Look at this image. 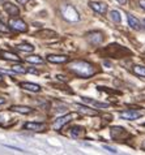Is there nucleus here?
Masks as SVG:
<instances>
[{
    "label": "nucleus",
    "mask_w": 145,
    "mask_h": 155,
    "mask_svg": "<svg viewBox=\"0 0 145 155\" xmlns=\"http://www.w3.org/2000/svg\"><path fill=\"white\" fill-rule=\"evenodd\" d=\"M3 80V77H2V74H0V81H2Z\"/></svg>",
    "instance_id": "e433bc0d"
},
{
    "label": "nucleus",
    "mask_w": 145,
    "mask_h": 155,
    "mask_svg": "<svg viewBox=\"0 0 145 155\" xmlns=\"http://www.w3.org/2000/svg\"><path fill=\"white\" fill-rule=\"evenodd\" d=\"M139 4H140V7H141L143 9H145V0H139Z\"/></svg>",
    "instance_id": "cd10ccee"
},
{
    "label": "nucleus",
    "mask_w": 145,
    "mask_h": 155,
    "mask_svg": "<svg viewBox=\"0 0 145 155\" xmlns=\"http://www.w3.org/2000/svg\"><path fill=\"white\" fill-rule=\"evenodd\" d=\"M0 55H2V58L5 59V60H11V61H20L19 55H16L13 52H9V51H2Z\"/></svg>",
    "instance_id": "a211bd4d"
},
{
    "label": "nucleus",
    "mask_w": 145,
    "mask_h": 155,
    "mask_svg": "<svg viewBox=\"0 0 145 155\" xmlns=\"http://www.w3.org/2000/svg\"><path fill=\"white\" fill-rule=\"evenodd\" d=\"M28 72H30V73H35V74H37V73H38V72H37L35 69H28Z\"/></svg>",
    "instance_id": "473e14b6"
},
{
    "label": "nucleus",
    "mask_w": 145,
    "mask_h": 155,
    "mask_svg": "<svg viewBox=\"0 0 145 155\" xmlns=\"http://www.w3.org/2000/svg\"><path fill=\"white\" fill-rule=\"evenodd\" d=\"M68 69L73 74L81 77V78H89L96 73L94 67L90 63L84 61V60H73V61H71L69 65H68Z\"/></svg>",
    "instance_id": "f257e3e1"
},
{
    "label": "nucleus",
    "mask_w": 145,
    "mask_h": 155,
    "mask_svg": "<svg viewBox=\"0 0 145 155\" xmlns=\"http://www.w3.org/2000/svg\"><path fill=\"white\" fill-rule=\"evenodd\" d=\"M16 48L19 51H22V52H33L34 51V47L29 43H21V45L16 46Z\"/></svg>",
    "instance_id": "4be33fe9"
},
{
    "label": "nucleus",
    "mask_w": 145,
    "mask_h": 155,
    "mask_svg": "<svg viewBox=\"0 0 145 155\" xmlns=\"http://www.w3.org/2000/svg\"><path fill=\"white\" fill-rule=\"evenodd\" d=\"M16 2L19 3V4H26V3L29 2V0H16Z\"/></svg>",
    "instance_id": "c756f323"
},
{
    "label": "nucleus",
    "mask_w": 145,
    "mask_h": 155,
    "mask_svg": "<svg viewBox=\"0 0 145 155\" xmlns=\"http://www.w3.org/2000/svg\"><path fill=\"white\" fill-rule=\"evenodd\" d=\"M84 133H85V129L83 127H79V125L72 127V129H71V136L73 137V138H79V137L84 136Z\"/></svg>",
    "instance_id": "aec40b11"
},
{
    "label": "nucleus",
    "mask_w": 145,
    "mask_h": 155,
    "mask_svg": "<svg viewBox=\"0 0 145 155\" xmlns=\"http://www.w3.org/2000/svg\"><path fill=\"white\" fill-rule=\"evenodd\" d=\"M20 86H21V89H25V90L32 91V93H39L41 91V86L37 85V84H33V82H21Z\"/></svg>",
    "instance_id": "dca6fc26"
},
{
    "label": "nucleus",
    "mask_w": 145,
    "mask_h": 155,
    "mask_svg": "<svg viewBox=\"0 0 145 155\" xmlns=\"http://www.w3.org/2000/svg\"><path fill=\"white\" fill-rule=\"evenodd\" d=\"M8 0H0V4H4V3H7Z\"/></svg>",
    "instance_id": "72a5a7b5"
},
{
    "label": "nucleus",
    "mask_w": 145,
    "mask_h": 155,
    "mask_svg": "<svg viewBox=\"0 0 145 155\" xmlns=\"http://www.w3.org/2000/svg\"><path fill=\"white\" fill-rule=\"evenodd\" d=\"M25 60L30 64H43L45 63V60L41 56H38V55H30V56L25 58Z\"/></svg>",
    "instance_id": "412c9836"
},
{
    "label": "nucleus",
    "mask_w": 145,
    "mask_h": 155,
    "mask_svg": "<svg viewBox=\"0 0 145 155\" xmlns=\"http://www.w3.org/2000/svg\"><path fill=\"white\" fill-rule=\"evenodd\" d=\"M132 71H133L136 76L145 77V67H143V65H133L132 67Z\"/></svg>",
    "instance_id": "5701e85b"
},
{
    "label": "nucleus",
    "mask_w": 145,
    "mask_h": 155,
    "mask_svg": "<svg viewBox=\"0 0 145 155\" xmlns=\"http://www.w3.org/2000/svg\"><path fill=\"white\" fill-rule=\"evenodd\" d=\"M127 18H128V24H130V26L132 29H135V30H141V24L139 22V20L136 18V17H133L132 15H127Z\"/></svg>",
    "instance_id": "6ab92c4d"
},
{
    "label": "nucleus",
    "mask_w": 145,
    "mask_h": 155,
    "mask_svg": "<svg viewBox=\"0 0 145 155\" xmlns=\"http://www.w3.org/2000/svg\"><path fill=\"white\" fill-rule=\"evenodd\" d=\"M68 56L66 55H49L47 56V61L49 63H54V64H64L68 61Z\"/></svg>",
    "instance_id": "f8f14e48"
},
{
    "label": "nucleus",
    "mask_w": 145,
    "mask_h": 155,
    "mask_svg": "<svg viewBox=\"0 0 145 155\" xmlns=\"http://www.w3.org/2000/svg\"><path fill=\"white\" fill-rule=\"evenodd\" d=\"M56 77H58V78H59V80H60V81H67L64 76H60V74H59V76H56Z\"/></svg>",
    "instance_id": "7c9ffc66"
},
{
    "label": "nucleus",
    "mask_w": 145,
    "mask_h": 155,
    "mask_svg": "<svg viewBox=\"0 0 145 155\" xmlns=\"http://www.w3.org/2000/svg\"><path fill=\"white\" fill-rule=\"evenodd\" d=\"M110 133H111L113 138L115 141H118V142H122V141H124L126 138H128L130 137V133L122 127H113Z\"/></svg>",
    "instance_id": "20e7f679"
},
{
    "label": "nucleus",
    "mask_w": 145,
    "mask_h": 155,
    "mask_svg": "<svg viewBox=\"0 0 145 155\" xmlns=\"http://www.w3.org/2000/svg\"><path fill=\"white\" fill-rule=\"evenodd\" d=\"M12 71L15 73H19V74H25V73H28V69L22 65H20V64H16V65L12 67Z\"/></svg>",
    "instance_id": "393cba45"
},
{
    "label": "nucleus",
    "mask_w": 145,
    "mask_h": 155,
    "mask_svg": "<svg viewBox=\"0 0 145 155\" xmlns=\"http://www.w3.org/2000/svg\"><path fill=\"white\" fill-rule=\"evenodd\" d=\"M24 128L28 129V130H33V132H42V130H45L46 124L45 123H25Z\"/></svg>",
    "instance_id": "9d476101"
},
{
    "label": "nucleus",
    "mask_w": 145,
    "mask_h": 155,
    "mask_svg": "<svg viewBox=\"0 0 145 155\" xmlns=\"http://www.w3.org/2000/svg\"><path fill=\"white\" fill-rule=\"evenodd\" d=\"M143 25H144V28H145V20L143 21Z\"/></svg>",
    "instance_id": "c9c22d12"
},
{
    "label": "nucleus",
    "mask_w": 145,
    "mask_h": 155,
    "mask_svg": "<svg viewBox=\"0 0 145 155\" xmlns=\"http://www.w3.org/2000/svg\"><path fill=\"white\" fill-rule=\"evenodd\" d=\"M103 149H105V150H107V151H109V153H111V154H116V153H118L115 149L110 147V146H107V145H105V146H103Z\"/></svg>",
    "instance_id": "bb28decb"
},
{
    "label": "nucleus",
    "mask_w": 145,
    "mask_h": 155,
    "mask_svg": "<svg viewBox=\"0 0 145 155\" xmlns=\"http://www.w3.org/2000/svg\"><path fill=\"white\" fill-rule=\"evenodd\" d=\"M60 13H62V17L69 22H77L80 21V15L79 12L76 11L75 7L69 5V4H62L60 5Z\"/></svg>",
    "instance_id": "f03ea898"
},
{
    "label": "nucleus",
    "mask_w": 145,
    "mask_h": 155,
    "mask_svg": "<svg viewBox=\"0 0 145 155\" xmlns=\"http://www.w3.org/2000/svg\"><path fill=\"white\" fill-rule=\"evenodd\" d=\"M141 147H143V149L145 150V143H143V146H141Z\"/></svg>",
    "instance_id": "f704fd0d"
},
{
    "label": "nucleus",
    "mask_w": 145,
    "mask_h": 155,
    "mask_svg": "<svg viewBox=\"0 0 145 155\" xmlns=\"http://www.w3.org/2000/svg\"><path fill=\"white\" fill-rule=\"evenodd\" d=\"M11 111L13 112H19V114H22V115H29L33 112V110L28 106H12L11 107Z\"/></svg>",
    "instance_id": "f3484780"
},
{
    "label": "nucleus",
    "mask_w": 145,
    "mask_h": 155,
    "mask_svg": "<svg viewBox=\"0 0 145 155\" xmlns=\"http://www.w3.org/2000/svg\"><path fill=\"white\" fill-rule=\"evenodd\" d=\"M89 5H90V8L93 11H96L97 13L99 15H105L106 12H107V5L103 3H98V2H90L89 3Z\"/></svg>",
    "instance_id": "9b49d317"
},
{
    "label": "nucleus",
    "mask_w": 145,
    "mask_h": 155,
    "mask_svg": "<svg viewBox=\"0 0 145 155\" xmlns=\"http://www.w3.org/2000/svg\"><path fill=\"white\" fill-rule=\"evenodd\" d=\"M84 103H86L89 106H93V107H97V108H107L110 106L109 103H105V102H98V101H94V99H90V98H86V97H83Z\"/></svg>",
    "instance_id": "1a4fd4ad"
},
{
    "label": "nucleus",
    "mask_w": 145,
    "mask_h": 155,
    "mask_svg": "<svg viewBox=\"0 0 145 155\" xmlns=\"http://www.w3.org/2000/svg\"><path fill=\"white\" fill-rule=\"evenodd\" d=\"M144 125H145V124H144Z\"/></svg>",
    "instance_id": "4c0bfd02"
},
{
    "label": "nucleus",
    "mask_w": 145,
    "mask_h": 155,
    "mask_svg": "<svg viewBox=\"0 0 145 155\" xmlns=\"http://www.w3.org/2000/svg\"><path fill=\"white\" fill-rule=\"evenodd\" d=\"M9 30H11V29L8 28L2 20H0V33H9Z\"/></svg>",
    "instance_id": "a878e982"
},
{
    "label": "nucleus",
    "mask_w": 145,
    "mask_h": 155,
    "mask_svg": "<svg viewBox=\"0 0 145 155\" xmlns=\"http://www.w3.org/2000/svg\"><path fill=\"white\" fill-rule=\"evenodd\" d=\"M3 5H4V11H5L9 16H19L20 15V9L15 5V4L7 2V3H4Z\"/></svg>",
    "instance_id": "4468645a"
},
{
    "label": "nucleus",
    "mask_w": 145,
    "mask_h": 155,
    "mask_svg": "<svg viewBox=\"0 0 145 155\" xmlns=\"http://www.w3.org/2000/svg\"><path fill=\"white\" fill-rule=\"evenodd\" d=\"M34 35L38 37V38H55V37H58V34H56V31H54V30L42 29L39 31H37Z\"/></svg>",
    "instance_id": "2eb2a0df"
},
{
    "label": "nucleus",
    "mask_w": 145,
    "mask_h": 155,
    "mask_svg": "<svg viewBox=\"0 0 145 155\" xmlns=\"http://www.w3.org/2000/svg\"><path fill=\"white\" fill-rule=\"evenodd\" d=\"M9 28L15 31H20V33H24L28 30V25L24 22L21 18H11L9 20Z\"/></svg>",
    "instance_id": "39448f33"
},
{
    "label": "nucleus",
    "mask_w": 145,
    "mask_h": 155,
    "mask_svg": "<svg viewBox=\"0 0 145 155\" xmlns=\"http://www.w3.org/2000/svg\"><path fill=\"white\" fill-rule=\"evenodd\" d=\"M4 103H5V99H4V98H0V106L4 104Z\"/></svg>",
    "instance_id": "2f4dec72"
},
{
    "label": "nucleus",
    "mask_w": 145,
    "mask_h": 155,
    "mask_svg": "<svg viewBox=\"0 0 145 155\" xmlns=\"http://www.w3.org/2000/svg\"><path fill=\"white\" fill-rule=\"evenodd\" d=\"M119 116L124 120H136V119L141 117L143 114L137 112V111H133V110H128V111H124V112H120Z\"/></svg>",
    "instance_id": "6e6552de"
},
{
    "label": "nucleus",
    "mask_w": 145,
    "mask_h": 155,
    "mask_svg": "<svg viewBox=\"0 0 145 155\" xmlns=\"http://www.w3.org/2000/svg\"><path fill=\"white\" fill-rule=\"evenodd\" d=\"M110 20H111L113 22H115V24H119L122 21V16H120V13H119L118 11H111L110 12Z\"/></svg>",
    "instance_id": "b1692460"
},
{
    "label": "nucleus",
    "mask_w": 145,
    "mask_h": 155,
    "mask_svg": "<svg viewBox=\"0 0 145 155\" xmlns=\"http://www.w3.org/2000/svg\"><path fill=\"white\" fill-rule=\"evenodd\" d=\"M116 2H118L119 4H122V5H126V4H127V2H128V0H116Z\"/></svg>",
    "instance_id": "c85d7f7f"
},
{
    "label": "nucleus",
    "mask_w": 145,
    "mask_h": 155,
    "mask_svg": "<svg viewBox=\"0 0 145 155\" xmlns=\"http://www.w3.org/2000/svg\"><path fill=\"white\" fill-rule=\"evenodd\" d=\"M86 39L93 46L101 45L102 41H103V34H102L101 31H90V33L86 34Z\"/></svg>",
    "instance_id": "0eeeda50"
},
{
    "label": "nucleus",
    "mask_w": 145,
    "mask_h": 155,
    "mask_svg": "<svg viewBox=\"0 0 145 155\" xmlns=\"http://www.w3.org/2000/svg\"><path fill=\"white\" fill-rule=\"evenodd\" d=\"M75 107L77 108V111L80 114H84V115H88V116H97L98 112L96 110H92L90 107H86V106H83V104H79V103H76Z\"/></svg>",
    "instance_id": "ddd939ff"
},
{
    "label": "nucleus",
    "mask_w": 145,
    "mask_h": 155,
    "mask_svg": "<svg viewBox=\"0 0 145 155\" xmlns=\"http://www.w3.org/2000/svg\"><path fill=\"white\" fill-rule=\"evenodd\" d=\"M73 117H75V115H73V114H67V115H64V116H62V117H59V119H56V120L54 121L52 128L55 129V130H60V129L64 127L66 124L69 123Z\"/></svg>",
    "instance_id": "423d86ee"
},
{
    "label": "nucleus",
    "mask_w": 145,
    "mask_h": 155,
    "mask_svg": "<svg viewBox=\"0 0 145 155\" xmlns=\"http://www.w3.org/2000/svg\"><path fill=\"white\" fill-rule=\"evenodd\" d=\"M105 54L109 55V56H115L116 59H120L122 56H124V55H130L131 51H128L122 46H118V45H110L107 48H106Z\"/></svg>",
    "instance_id": "7ed1b4c3"
}]
</instances>
